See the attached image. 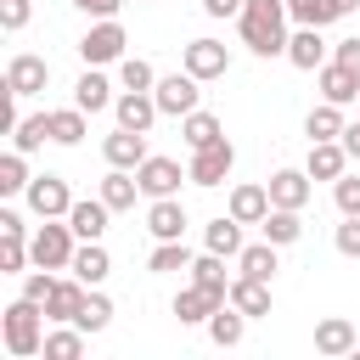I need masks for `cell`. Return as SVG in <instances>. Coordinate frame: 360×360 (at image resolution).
Returning <instances> with one entry per match:
<instances>
[{
    "label": "cell",
    "instance_id": "5bb4252c",
    "mask_svg": "<svg viewBox=\"0 0 360 360\" xmlns=\"http://www.w3.org/2000/svg\"><path fill=\"white\" fill-rule=\"evenodd\" d=\"M112 118L124 124V129H152V118H158V96L152 90H124L118 101H112Z\"/></svg>",
    "mask_w": 360,
    "mask_h": 360
},
{
    "label": "cell",
    "instance_id": "7402d4cb",
    "mask_svg": "<svg viewBox=\"0 0 360 360\" xmlns=\"http://www.w3.org/2000/svg\"><path fill=\"white\" fill-rule=\"evenodd\" d=\"M118 96H112V84H107V73H96V68H84L79 73V84H73V107H84V112H101V107H112Z\"/></svg>",
    "mask_w": 360,
    "mask_h": 360
},
{
    "label": "cell",
    "instance_id": "277c9868",
    "mask_svg": "<svg viewBox=\"0 0 360 360\" xmlns=\"http://www.w3.org/2000/svg\"><path fill=\"white\" fill-rule=\"evenodd\" d=\"M124 28H118V17H96V28L79 39V56H84V68H107V62H124Z\"/></svg>",
    "mask_w": 360,
    "mask_h": 360
},
{
    "label": "cell",
    "instance_id": "7c38bea8",
    "mask_svg": "<svg viewBox=\"0 0 360 360\" xmlns=\"http://www.w3.org/2000/svg\"><path fill=\"white\" fill-rule=\"evenodd\" d=\"M225 304V292H214V287H202V281H191L180 298H174V315H180V326H208V315Z\"/></svg>",
    "mask_w": 360,
    "mask_h": 360
},
{
    "label": "cell",
    "instance_id": "4316f807",
    "mask_svg": "<svg viewBox=\"0 0 360 360\" xmlns=\"http://www.w3.org/2000/svg\"><path fill=\"white\" fill-rule=\"evenodd\" d=\"M236 270L253 276V281H270V276H276V242H270V236H264V242H248V248L236 253Z\"/></svg>",
    "mask_w": 360,
    "mask_h": 360
},
{
    "label": "cell",
    "instance_id": "603a6c76",
    "mask_svg": "<svg viewBox=\"0 0 360 360\" xmlns=\"http://www.w3.org/2000/svg\"><path fill=\"white\" fill-rule=\"evenodd\" d=\"M264 214H270V186H236L231 191V219L264 225Z\"/></svg>",
    "mask_w": 360,
    "mask_h": 360
},
{
    "label": "cell",
    "instance_id": "5b68a950",
    "mask_svg": "<svg viewBox=\"0 0 360 360\" xmlns=\"http://www.w3.org/2000/svg\"><path fill=\"white\" fill-rule=\"evenodd\" d=\"M152 96H158V112H169V118H186V112H197V101H202V79L180 68V73L158 79V84H152Z\"/></svg>",
    "mask_w": 360,
    "mask_h": 360
},
{
    "label": "cell",
    "instance_id": "74e56055",
    "mask_svg": "<svg viewBox=\"0 0 360 360\" xmlns=\"http://www.w3.org/2000/svg\"><path fill=\"white\" fill-rule=\"evenodd\" d=\"M22 158H28V152H17V146L0 158V197H17V191H28V163H22Z\"/></svg>",
    "mask_w": 360,
    "mask_h": 360
},
{
    "label": "cell",
    "instance_id": "f546056e",
    "mask_svg": "<svg viewBox=\"0 0 360 360\" xmlns=\"http://www.w3.org/2000/svg\"><path fill=\"white\" fill-rule=\"evenodd\" d=\"M180 135H186V146L197 152V146H214L225 129H219V118H214V112H202V107H197V112H186V118H180Z\"/></svg>",
    "mask_w": 360,
    "mask_h": 360
},
{
    "label": "cell",
    "instance_id": "7a4b0ae2",
    "mask_svg": "<svg viewBox=\"0 0 360 360\" xmlns=\"http://www.w3.org/2000/svg\"><path fill=\"white\" fill-rule=\"evenodd\" d=\"M45 304H34V298H11L6 309H0V338H6V354H17V360H28V354H39L45 349Z\"/></svg>",
    "mask_w": 360,
    "mask_h": 360
},
{
    "label": "cell",
    "instance_id": "ffe728a7",
    "mask_svg": "<svg viewBox=\"0 0 360 360\" xmlns=\"http://www.w3.org/2000/svg\"><path fill=\"white\" fill-rule=\"evenodd\" d=\"M202 248L208 253H225V259H236L248 242H242V219H231V214H219V219H208L202 225Z\"/></svg>",
    "mask_w": 360,
    "mask_h": 360
},
{
    "label": "cell",
    "instance_id": "2e32d148",
    "mask_svg": "<svg viewBox=\"0 0 360 360\" xmlns=\"http://www.w3.org/2000/svg\"><path fill=\"white\" fill-rule=\"evenodd\" d=\"M309 202V169H276L270 174V208H304Z\"/></svg>",
    "mask_w": 360,
    "mask_h": 360
},
{
    "label": "cell",
    "instance_id": "cb8c5ba5",
    "mask_svg": "<svg viewBox=\"0 0 360 360\" xmlns=\"http://www.w3.org/2000/svg\"><path fill=\"white\" fill-rule=\"evenodd\" d=\"M242 332H248V315H242V309L225 298V304L208 315V338H214L219 349H236V343H242Z\"/></svg>",
    "mask_w": 360,
    "mask_h": 360
},
{
    "label": "cell",
    "instance_id": "d4e9b609",
    "mask_svg": "<svg viewBox=\"0 0 360 360\" xmlns=\"http://www.w3.org/2000/svg\"><path fill=\"white\" fill-rule=\"evenodd\" d=\"M107 202L96 197V202H73L68 208V225H73V236H84V242H101V231H107Z\"/></svg>",
    "mask_w": 360,
    "mask_h": 360
},
{
    "label": "cell",
    "instance_id": "ab89813d",
    "mask_svg": "<svg viewBox=\"0 0 360 360\" xmlns=\"http://www.w3.org/2000/svg\"><path fill=\"white\" fill-rule=\"evenodd\" d=\"M191 281H202V287H214V292H231L225 253H202V259H191Z\"/></svg>",
    "mask_w": 360,
    "mask_h": 360
},
{
    "label": "cell",
    "instance_id": "816d5d0a",
    "mask_svg": "<svg viewBox=\"0 0 360 360\" xmlns=\"http://www.w3.org/2000/svg\"><path fill=\"white\" fill-rule=\"evenodd\" d=\"M332 11H338V17H349V11H360V0H332Z\"/></svg>",
    "mask_w": 360,
    "mask_h": 360
},
{
    "label": "cell",
    "instance_id": "d590c367",
    "mask_svg": "<svg viewBox=\"0 0 360 360\" xmlns=\"http://www.w3.org/2000/svg\"><path fill=\"white\" fill-rule=\"evenodd\" d=\"M51 141H56V146H79V141H84V107L51 112Z\"/></svg>",
    "mask_w": 360,
    "mask_h": 360
},
{
    "label": "cell",
    "instance_id": "30bf717a",
    "mask_svg": "<svg viewBox=\"0 0 360 360\" xmlns=\"http://www.w3.org/2000/svg\"><path fill=\"white\" fill-rule=\"evenodd\" d=\"M225 68H231V51L219 39H191L186 45V73H197L202 84L208 79H225Z\"/></svg>",
    "mask_w": 360,
    "mask_h": 360
},
{
    "label": "cell",
    "instance_id": "3957f363",
    "mask_svg": "<svg viewBox=\"0 0 360 360\" xmlns=\"http://www.w3.org/2000/svg\"><path fill=\"white\" fill-rule=\"evenodd\" d=\"M28 253H34V264H45V270H73V225H56V219H45L34 236H28Z\"/></svg>",
    "mask_w": 360,
    "mask_h": 360
},
{
    "label": "cell",
    "instance_id": "7dc6e473",
    "mask_svg": "<svg viewBox=\"0 0 360 360\" xmlns=\"http://www.w3.org/2000/svg\"><path fill=\"white\" fill-rule=\"evenodd\" d=\"M332 62H343V68H354V73H360V39H338Z\"/></svg>",
    "mask_w": 360,
    "mask_h": 360
},
{
    "label": "cell",
    "instance_id": "f35d334b",
    "mask_svg": "<svg viewBox=\"0 0 360 360\" xmlns=\"http://www.w3.org/2000/svg\"><path fill=\"white\" fill-rule=\"evenodd\" d=\"M22 264H34V253H28L22 231H0V276H17Z\"/></svg>",
    "mask_w": 360,
    "mask_h": 360
},
{
    "label": "cell",
    "instance_id": "ba28073f",
    "mask_svg": "<svg viewBox=\"0 0 360 360\" xmlns=\"http://www.w3.org/2000/svg\"><path fill=\"white\" fill-rule=\"evenodd\" d=\"M45 84H51V62H45V56L22 51V56L6 62V90H11V96H39Z\"/></svg>",
    "mask_w": 360,
    "mask_h": 360
},
{
    "label": "cell",
    "instance_id": "f1b7e54d",
    "mask_svg": "<svg viewBox=\"0 0 360 360\" xmlns=\"http://www.w3.org/2000/svg\"><path fill=\"white\" fill-rule=\"evenodd\" d=\"M304 135H309V141H338V135H343V107H338V101H321V107H309V118H304Z\"/></svg>",
    "mask_w": 360,
    "mask_h": 360
},
{
    "label": "cell",
    "instance_id": "6da1fadb",
    "mask_svg": "<svg viewBox=\"0 0 360 360\" xmlns=\"http://www.w3.org/2000/svg\"><path fill=\"white\" fill-rule=\"evenodd\" d=\"M242 45L253 56H287V0H242Z\"/></svg>",
    "mask_w": 360,
    "mask_h": 360
},
{
    "label": "cell",
    "instance_id": "c3c4849f",
    "mask_svg": "<svg viewBox=\"0 0 360 360\" xmlns=\"http://www.w3.org/2000/svg\"><path fill=\"white\" fill-rule=\"evenodd\" d=\"M79 11H90V17H118V6L124 0H73Z\"/></svg>",
    "mask_w": 360,
    "mask_h": 360
},
{
    "label": "cell",
    "instance_id": "d6a6232c",
    "mask_svg": "<svg viewBox=\"0 0 360 360\" xmlns=\"http://www.w3.org/2000/svg\"><path fill=\"white\" fill-rule=\"evenodd\" d=\"M146 270H152V276L191 270V248H186V236H180V242H158V248H152V259H146Z\"/></svg>",
    "mask_w": 360,
    "mask_h": 360
},
{
    "label": "cell",
    "instance_id": "4dcf8cb0",
    "mask_svg": "<svg viewBox=\"0 0 360 360\" xmlns=\"http://www.w3.org/2000/svg\"><path fill=\"white\" fill-rule=\"evenodd\" d=\"M135 191H141V180L129 174V169H112L107 180H101V202L118 214V208H135Z\"/></svg>",
    "mask_w": 360,
    "mask_h": 360
},
{
    "label": "cell",
    "instance_id": "ee69618b",
    "mask_svg": "<svg viewBox=\"0 0 360 360\" xmlns=\"http://www.w3.org/2000/svg\"><path fill=\"white\" fill-rule=\"evenodd\" d=\"M332 197H338L343 214H360V174H338L332 180Z\"/></svg>",
    "mask_w": 360,
    "mask_h": 360
},
{
    "label": "cell",
    "instance_id": "ac0fdd59",
    "mask_svg": "<svg viewBox=\"0 0 360 360\" xmlns=\"http://www.w3.org/2000/svg\"><path fill=\"white\" fill-rule=\"evenodd\" d=\"M349 174V146L343 141H309V180H338Z\"/></svg>",
    "mask_w": 360,
    "mask_h": 360
},
{
    "label": "cell",
    "instance_id": "8d00e7d4",
    "mask_svg": "<svg viewBox=\"0 0 360 360\" xmlns=\"http://www.w3.org/2000/svg\"><path fill=\"white\" fill-rule=\"evenodd\" d=\"M287 17H292L298 28H326V22H338L332 0H287Z\"/></svg>",
    "mask_w": 360,
    "mask_h": 360
},
{
    "label": "cell",
    "instance_id": "44dd1931",
    "mask_svg": "<svg viewBox=\"0 0 360 360\" xmlns=\"http://www.w3.org/2000/svg\"><path fill=\"white\" fill-rule=\"evenodd\" d=\"M248 321H259V315H270V281H253V276H236L231 281V292H225Z\"/></svg>",
    "mask_w": 360,
    "mask_h": 360
},
{
    "label": "cell",
    "instance_id": "52a82bcc",
    "mask_svg": "<svg viewBox=\"0 0 360 360\" xmlns=\"http://www.w3.org/2000/svg\"><path fill=\"white\" fill-rule=\"evenodd\" d=\"M231 169H236V146L219 135L214 146H197V152H191V169H186V174H191V186H219Z\"/></svg>",
    "mask_w": 360,
    "mask_h": 360
},
{
    "label": "cell",
    "instance_id": "836d02e7",
    "mask_svg": "<svg viewBox=\"0 0 360 360\" xmlns=\"http://www.w3.org/2000/svg\"><path fill=\"white\" fill-rule=\"evenodd\" d=\"M84 354V326L62 321V332H45V360H79Z\"/></svg>",
    "mask_w": 360,
    "mask_h": 360
},
{
    "label": "cell",
    "instance_id": "83f0119b",
    "mask_svg": "<svg viewBox=\"0 0 360 360\" xmlns=\"http://www.w3.org/2000/svg\"><path fill=\"white\" fill-rule=\"evenodd\" d=\"M107 270H112V259H107V248H101V242H84V248L73 253V276H79L84 287H101V281H107Z\"/></svg>",
    "mask_w": 360,
    "mask_h": 360
},
{
    "label": "cell",
    "instance_id": "f6af8a7d",
    "mask_svg": "<svg viewBox=\"0 0 360 360\" xmlns=\"http://www.w3.org/2000/svg\"><path fill=\"white\" fill-rule=\"evenodd\" d=\"M332 242H338V253H343V259H360V214H343V225H338V236H332Z\"/></svg>",
    "mask_w": 360,
    "mask_h": 360
},
{
    "label": "cell",
    "instance_id": "e575fe53",
    "mask_svg": "<svg viewBox=\"0 0 360 360\" xmlns=\"http://www.w3.org/2000/svg\"><path fill=\"white\" fill-rule=\"evenodd\" d=\"M45 141H51V112L17 118V129H11V146H17V152H39Z\"/></svg>",
    "mask_w": 360,
    "mask_h": 360
},
{
    "label": "cell",
    "instance_id": "8fae6325",
    "mask_svg": "<svg viewBox=\"0 0 360 360\" xmlns=\"http://www.w3.org/2000/svg\"><path fill=\"white\" fill-rule=\"evenodd\" d=\"M135 180H141V191H146V197H174V191H180V180H191V174H180V163H174V158H146V163L135 169Z\"/></svg>",
    "mask_w": 360,
    "mask_h": 360
},
{
    "label": "cell",
    "instance_id": "8992f818",
    "mask_svg": "<svg viewBox=\"0 0 360 360\" xmlns=\"http://www.w3.org/2000/svg\"><path fill=\"white\" fill-rule=\"evenodd\" d=\"M22 197H28V208H34L39 219H68V208H73V191H68L62 174H34Z\"/></svg>",
    "mask_w": 360,
    "mask_h": 360
},
{
    "label": "cell",
    "instance_id": "60d3db41",
    "mask_svg": "<svg viewBox=\"0 0 360 360\" xmlns=\"http://www.w3.org/2000/svg\"><path fill=\"white\" fill-rule=\"evenodd\" d=\"M73 326H84V332H107V326H112V298L90 287V298H84V309H79Z\"/></svg>",
    "mask_w": 360,
    "mask_h": 360
},
{
    "label": "cell",
    "instance_id": "9c48e42d",
    "mask_svg": "<svg viewBox=\"0 0 360 360\" xmlns=\"http://www.w3.org/2000/svg\"><path fill=\"white\" fill-rule=\"evenodd\" d=\"M101 158H107L112 169H141L152 152H146V135H141V129H124V124H118V129L101 141Z\"/></svg>",
    "mask_w": 360,
    "mask_h": 360
},
{
    "label": "cell",
    "instance_id": "7bdbcfd3",
    "mask_svg": "<svg viewBox=\"0 0 360 360\" xmlns=\"http://www.w3.org/2000/svg\"><path fill=\"white\" fill-rule=\"evenodd\" d=\"M51 292H56V276H51L45 264L22 276V298H34V304H51Z\"/></svg>",
    "mask_w": 360,
    "mask_h": 360
},
{
    "label": "cell",
    "instance_id": "b9f144b4",
    "mask_svg": "<svg viewBox=\"0 0 360 360\" xmlns=\"http://www.w3.org/2000/svg\"><path fill=\"white\" fill-rule=\"evenodd\" d=\"M118 84H124V90H152V84H158V73H152V62L124 56V62H118Z\"/></svg>",
    "mask_w": 360,
    "mask_h": 360
},
{
    "label": "cell",
    "instance_id": "bcb514c9",
    "mask_svg": "<svg viewBox=\"0 0 360 360\" xmlns=\"http://www.w3.org/2000/svg\"><path fill=\"white\" fill-rule=\"evenodd\" d=\"M28 17H34V6H28V0H0V28H6V34L28 28Z\"/></svg>",
    "mask_w": 360,
    "mask_h": 360
},
{
    "label": "cell",
    "instance_id": "1f68e13d",
    "mask_svg": "<svg viewBox=\"0 0 360 360\" xmlns=\"http://www.w3.org/2000/svg\"><path fill=\"white\" fill-rule=\"evenodd\" d=\"M264 236H270L276 248H292V242L304 236V219H298V208H270V214H264Z\"/></svg>",
    "mask_w": 360,
    "mask_h": 360
},
{
    "label": "cell",
    "instance_id": "d6986e66",
    "mask_svg": "<svg viewBox=\"0 0 360 360\" xmlns=\"http://www.w3.org/2000/svg\"><path fill=\"white\" fill-rule=\"evenodd\" d=\"M287 62L304 68V73H315V68L326 62V39H321V28H298V34H287Z\"/></svg>",
    "mask_w": 360,
    "mask_h": 360
},
{
    "label": "cell",
    "instance_id": "4fadbf2b",
    "mask_svg": "<svg viewBox=\"0 0 360 360\" xmlns=\"http://www.w3.org/2000/svg\"><path fill=\"white\" fill-rule=\"evenodd\" d=\"M315 79H321V101H338V107L360 101V73H354V68H343V62H321V68H315Z\"/></svg>",
    "mask_w": 360,
    "mask_h": 360
},
{
    "label": "cell",
    "instance_id": "681fc988",
    "mask_svg": "<svg viewBox=\"0 0 360 360\" xmlns=\"http://www.w3.org/2000/svg\"><path fill=\"white\" fill-rule=\"evenodd\" d=\"M208 17H242V0H202Z\"/></svg>",
    "mask_w": 360,
    "mask_h": 360
},
{
    "label": "cell",
    "instance_id": "e0dca14e",
    "mask_svg": "<svg viewBox=\"0 0 360 360\" xmlns=\"http://www.w3.org/2000/svg\"><path fill=\"white\" fill-rule=\"evenodd\" d=\"M360 349V338H354V321H343V315H326L321 326H315V354H354Z\"/></svg>",
    "mask_w": 360,
    "mask_h": 360
},
{
    "label": "cell",
    "instance_id": "f907efd6",
    "mask_svg": "<svg viewBox=\"0 0 360 360\" xmlns=\"http://www.w3.org/2000/svg\"><path fill=\"white\" fill-rule=\"evenodd\" d=\"M338 141L349 146V158H360V118H354V124H343V135H338Z\"/></svg>",
    "mask_w": 360,
    "mask_h": 360
},
{
    "label": "cell",
    "instance_id": "9a60e30c",
    "mask_svg": "<svg viewBox=\"0 0 360 360\" xmlns=\"http://www.w3.org/2000/svg\"><path fill=\"white\" fill-rule=\"evenodd\" d=\"M146 231H152L158 242H180V236H186V208H180V197H152Z\"/></svg>",
    "mask_w": 360,
    "mask_h": 360
},
{
    "label": "cell",
    "instance_id": "484cf974",
    "mask_svg": "<svg viewBox=\"0 0 360 360\" xmlns=\"http://www.w3.org/2000/svg\"><path fill=\"white\" fill-rule=\"evenodd\" d=\"M84 298H90V287L73 276V281H56V292H51V304H45V315L51 321H79V309H84Z\"/></svg>",
    "mask_w": 360,
    "mask_h": 360
}]
</instances>
